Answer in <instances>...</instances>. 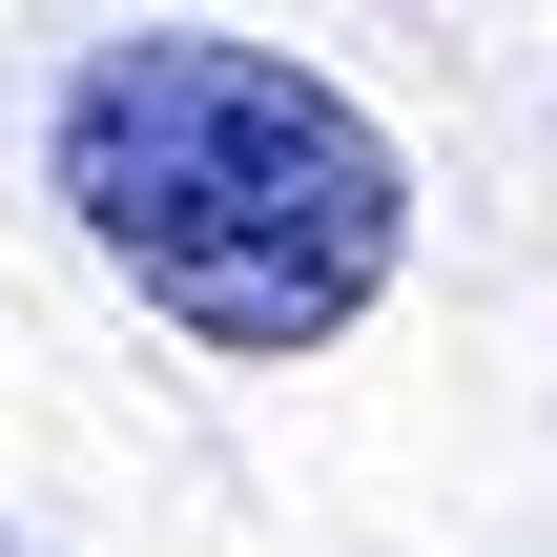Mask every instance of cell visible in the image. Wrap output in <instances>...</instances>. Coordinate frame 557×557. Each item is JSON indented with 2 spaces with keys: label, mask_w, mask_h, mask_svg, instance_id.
Listing matches in <instances>:
<instances>
[{
  "label": "cell",
  "mask_w": 557,
  "mask_h": 557,
  "mask_svg": "<svg viewBox=\"0 0 557 557\" xmlns=\"http://www.w3.org/2000/svg\"><path fill=\"white\" fill-rule=\"evenodd\" d=\"M41 165H62L83 248L165 331H207L248 372L331 351L393 289V248H413V186H393L372 103L310 83V62H269V41H207V21L83 41L62 103H41Z\"/></svg>",
  "instance_id": "obj_1"
},
{
  "label": "cell",
  "mask_w": 557,
  "mask_h": 557,
  "mask_svg": "<svg viewBox=\"0 0 557 557\" xmlns=\"http://www.w3.org/2000/svg\"><path fill=\"white\" fill-rule=\"evenodd\" d=\"M0 557H21V537H0Z\"/></svg>",
  "instance_id": "obj_2"
}]
</instances>
